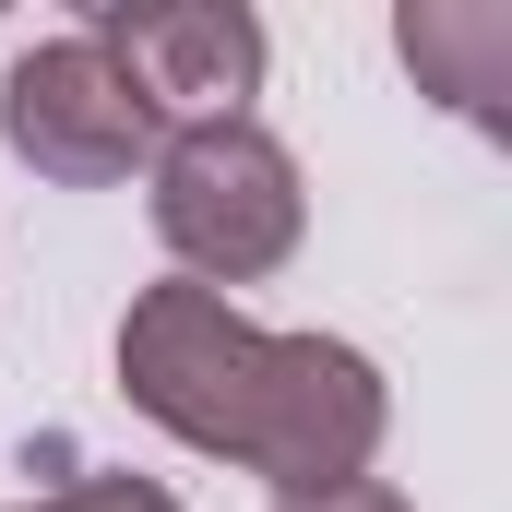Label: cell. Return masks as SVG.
Instances as JSON below:
<instances>
[{
  "mask_svg": "<svg viewBox=\"0 0 512 512\" xmlns=\"http://www.w3.org/2000/svg\"><path fill=\"white\" fill-rule=\"evenodd\" d=\"M120 393L179 429L191 453H227L298 489H346L382 453V370L334 334H262L215 286H143L120 322Z\"/></svg>",
  "mask_w": 512,
  "mask_h": 512,
  "instance_id": "1",
  "label": "cell"
},
{
  "mask_svg": "<svg viewBox=\"0 0 512 512\" xmlns=\"http://www.w3.org/2000/svg\"><path fill=\"white\" fill-rule=\"evenodd\" d=\"M310 227V191H298V155L262 120H203L155 155V239L191 262L203 286H251L298 251Z\"/></svg>",
  "mask_w": 512,
  "mask_h": 512,
  "instance_id": "2",
  "label": "cell"
},
{
  "mask_svg": "<svg viewBox=\"0 0 512 512\" xmlns=\"http://www.w3.org/2000/svg\"><path fill=\"white\" fill-rule=\"evenodd\" d=\"M0 143L60 191H108V179H131L155 155V120H143V96L120 84V60L96 36H48L0 84Z\"/></svg>",
  "mask_w": 512,
  "mask_h": 512,
  "instance_id": "3",
  "label": "cell"
},
{
  "mask_svg": "<svg viewBox=\"0 0 512 512\" xmlns=\"http://www.w3.org/2000/svg\"><path fill=\"white\" fill-rule=\"evenodd\" d=\"M120 84L143 96V120L167 131H203V120H251V84H262V24L239 0H108L84 24Z\"/></svg>",
  "mask_w": 512,
  "mask_h": 512,
  "instance_id": "4",
  "label": "cell"
},
{
  "mask_svg": "<svg viewBox=\"0 0 512 512\" xmlns=\"http://www.w3.org/2000/svg\"><path fill=\"white\" fill-rule=\"evenodd\" d=\"M393 48H405V72L429 96H453L465 120H501V96H512V12L501 0H417L393 24Z\"/></svg>",
  "mask_w": 512,
  "mask_h": 512,
  "instance_id": "5",
  "label": "cell"
},
{
  "mask_svg": "<svg viewBox=\"0 0 512 512\" xmlns=\"http://www.w3.org/2000/svg\"><path fill=\"white\" fill-rule=\"evenodd\" d=\"M24 512H179L155 477H72V489H48V501H24Z\"/></svg>",
  "mask_w": 512,
  "mask_h": 512,
  "instance_id": "6",
  "label": "cell"
},
{
  "mask_svg": "<svg viewBox=\"0 0 512 512\" xmlns=\"http://www.w3.org/2000/svg\"><path fill=\"white\" fill-rule=\"evenodd\" d=\"M274 512H405V489H382V477H346V489H298V501Z\"/></svg>",
  "mask_w": 512,
  "mask_h": 512,
  "instance_id": "7",
  "label": "cell"
}]
</instances>
